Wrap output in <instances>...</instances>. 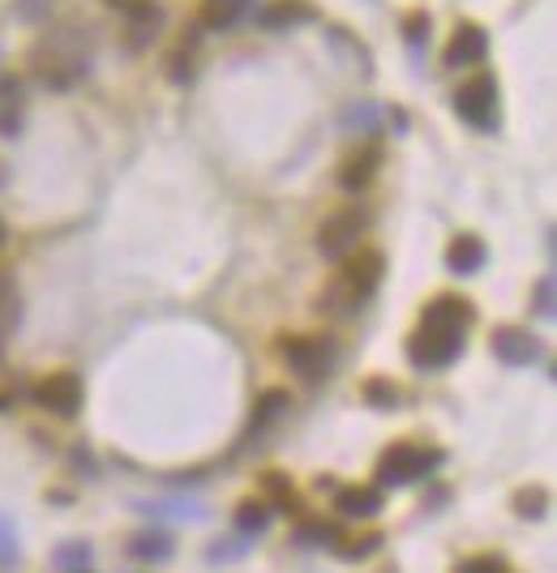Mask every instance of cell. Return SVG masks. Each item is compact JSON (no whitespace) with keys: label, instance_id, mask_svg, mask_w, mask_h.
<instances>
[{"label":"cell","instance_id":"1","mask_svg":"<svg viewBox=\"0 0 557 573\" xmlns=\"http://www.w3.org/2000/svg\"><path fill=\"white\" fill-rule=\"evenodd\" d=\"M476 322L472 300L463 296H438V300L424 308L417 334L408 338V359L417 368H446L463 355V338Z\"/></svg>","mask_w":557,"mask_h":573},{"label":"cell","instance_id":"2","mask_svg":"<svg viewBox=\"0 0 557 573\" xmlns=\"http://www.w3.org/2000/svg\"><path fill=\"white\" fill-rule=\"evenodd\" d=\"M30 65H35V73H39L43 86L65 90V86H74L86 69H90V52H86L78 30H56V34H48V39L35 48Z\"/></svg>","mask_w":557,"mask_h":573},{"label":"cell","instance_id":"3","mask_svg":"<svg viewBox=\"0 0 557 573\" xmlns=\"http://www.w3.org/2000/svg\"><path fill=\"white\" fill-rule=\"evenodd\" d=\"M382 274H387V257H382L378 248H361V253H352V257L343 261V270L334 274V287L326 292V304H331L334 313L356 308V304H364L373 292H378Z\"/></svg>","mask_w":557,"mask_h":573},{"label":"cell","instance_id":"4","mask_svg":"<svg viewBox=\"0 0 557 573\" xmlns=\"http://www.w3.org/2000/svg\"><path fill=\"white\" fill-rule=\"evenodd\" d=\"M442 449H433V445H417V441H394L387 454L378 458V471H373V480H378V488H412L420 480H429L438 466H442Z\"/></svg>","mask_w":557,"mask_h":573},{"label":"cell","instance_id":"5","mask_svg":"<svg viewBox=\"0 0 557 573\" xmlns=\"http://www.w3.org/2000/svg\"><path fill=\"white\" fill-rule=\"evenodd\" d=\"M364 231H369V215L361 206H343V210L326 215V223L317 227V253L322 257H343V253H352L361 245Z\"/></svg>","mask_w":557,"mask_h":573},{"label":"cell","instance_id":"6","mask_svg":"<svg viewBox=\"0 0 557 573\" xmlns=\"http://www.w3.org/2000/svg\"><path fill=\"white\" fill-rule=\"evenodd\" d=\"M455 111L468 125H476V129H494L498 125V82L489 73L468 78V82L459 86V95H455Z\"/></svg>","mask_w":557,"mask_h":573},{"label":"cell","instance_id":"7","mask_svg":"<svg viewBox=\"0 0 557 573\" xmlns=\"http://www.w3.org/2000/svg\"><path fill=\"white\" fill-rule=\"evenodd\" d=\"M283 359L296 377L305 382H322L334 364V347L331 338H283Z\"/></svg>","mask_w":557,"mask_h":573},{"label":"cell","instance_id":"8","mask_svg":"<svg viewBox=\"0 0 557 573\" xmlns=\"http://www.w3.org/2000/svg\"><path fill=\"white\" fill-rule=\"evenodd\" d=\"M35 403L43 411H52L60 419H69V415H78L82 411V377L78 373H48L43 382L35 385Z\"/></svg>","mask_w":557,"mask_h":573},{"label":"cell","instance_id":"9","mask_svg":"<svg viewBox=\"0 0 557 573\" xmlns=\"http://www.w3.org/2000/svg\"><path fill=\"white\" fill-rule=\"evenodd\" d=\"M489 52V34L476 27V22H459L450 43H446V69H468V65H480Z\"/></svg>","mask_w":557,"mask_h":573},{"label":"cell","instance_id":"10","mask_svg":"<svg viewBox=\"0 0 557 573\" xmlns=\"http://www.w3.org/2000/svg\"><path fill=\"white\" fill-rule=\"evenodd\" d=\"M494 355H498L501 364L524 368V364H536V359H540V338L519 326H501L494 329Z\"/></svg>","mask_w":557,"mask_h":573},{"label":"cell","instance_id":"11","mask_svg":"<svg viewBox=\"0 0 557 573\" xmlns=\"http://www.w3.org/2000/svg\"><path fill=\"white\" fill-rule=\"evenodd\" d=\"M334 514L339 518H378L382 514V488L352 484V488L334 492Z\"/></svg>","mask_w":557,"mask_h":573},{"label":"cell","instance_id":"12","mask_svg":"<svg viewBox=\"0 0 557 573\" xmlns=\"http://www.w3.org/2000/svg\"><path fill=\"white\" fill-rule=\"evenodd\" d=\"M489 261V253H485V240L480 236H455L450 240V248H446V270L459 274V278H468V274H476L480 266Z\"/></svg>","mask_w":557,"mask_h":573},{"label":"cell","instance_id":"13","mask_svg":"<svg viewBox=\"0 0 557 573\" xmlns=\"http://www.w3.org/2000/svg\"><path fill=\"white\" fill-rule=\"evenodd\" d=\"M382 164V155H378V146H361V150H352L343 164H339V185L343 189H364L369 180H373V171Z\"/></svg>","mask_w":557,"mask_h":573},{"label":"cell","instance_id":"14","mask_svg":"<svg viewBox=\"0 0 557 573\" xmlns=\"http://www.w3.org/2000/svg\"><path fill=\"white\" fill-rule=\"evenodd\" d=\"M22 125V82L18 78H0V134L13 137Z\"/></svg>","mask_w":557,"mask_h":573},{"label":"cell","instance_id":"15","mask_svg":"<svg viewBox=\"0 0 557 573\" xmlns=\"http://www.w3.org/2000/svg\"><path fill=\"white\" fill-rule=\"evenodd\" d=\"M250 0H202V27L211 30H227L245 18Z\"/></svg>","mask_w":557,"mask_h":573},{"label":"cell","instance_id":"16","mask_svg":"<svg viewBox=\"0 0 557 573\" xmlns=\"http://www.w3.org/2000/svg\"><path fill=\"white\" fill-rule=\"evenodd\" d=\"M296 22H313L309 0H275L271 9H262V27H296Z\"/></svg>","mask_w":557,"mask_h":573},{"label":"cell","instance_id":"17","mask_svg":"<svg viewBox=\"0 0 557 573\" xmlns=\"http://www.w3.org/2000/svg\"><path fill=\"white\" fill-rule=\"evenodd\" d=\"M262 501L271 505V510H283V514H296L301 510V501H296V488H292V480L287 475H278V471H271V475H262Z\"/></svg>","mask_w":557,"mask_h":573},{"label":"cell","instance_id":"18","mask_svg":"<svg viewBox=\"0 0 557 573\" xmlns=\"http://www.w3.org/2000/svg\"><path fill=\"white\" fill-rule=\"evenodd\" d=\"M18 322H22V296H18L13 278L0 270V338H9Z\"/></svg>","mask_w":557,"mask_h":573},{"label":"cell","instance_id":"19","mask_svg":"<svg viewBox=\"0 0 557 573\" xmlns=\"http://www.w3.org/2000/svg\"><path fill=\"white\" fill-rule=\"evenodd\" d=\"M172 535H164V531H141V535H134L129 540V552L138 556V561H172Z\"/></svg>","mask_w":557,"mask_h":573},{"label":"cell","instance_id":"20","mask_svg":"<svg viewBox=\"0 0 557 573\" xmlns=\"http://www.w3.org/2000/svg\"><path fill=\"white\" fill-rule=\"evenodd\" d=\"M271 518H275V510L266 501H241L236 505V531L241 535H262L271 526Z\"/></svg>","mask_w":557,"mask_h":573},{"label":"cell","instance_id":"21","mask_svg":"<svg viewBox=\"0 0 557 573\" xmlns=\"http://www.w3.org/2000/svg\"><path fill=\"white\" fill-rule=\"evenodd\" d=\"M292 535H296V544H309V547L339 544V526H334V522H326V518H301Z\"/></svg>","mask_w":557,"mask_h":573},{"label":"cell","instance_id":"22","mask_svg":"<svg viewBox=\"0 0 557 573\" xmlns=\"http://www.w3.org/2000/svg\"><path fill=\"white\" fill-rule=\"evenodd\" d=\"M292 407V398H287V389H266L257 403H253V419L250 428H266V424H275L283 411Z\"/></svg>","mask_w":557,"mask_h":573},{"label":"cell","instance_id":"23","mask_svg":"<svg viewBox=\"0 0 557 573\" xmlns=\"http://www.w3.org/2000/svg\"><path fill=\"white\" fill-rule=\"evenodd\" d=\"M343 129H352V134H361V137H373L382 129V111H378V103H352V108L343 111Z\"/></svg>","mask_w":557,"mask_h":573},{"label":"cell","instance_id":"24","mask_svg":"<svg viewBox=\"0 0 557 573\" xmlns=\"http://www.w3.org/2000/svg\"><path fill=\"white\" fill-rule=\"evenodd\" d=\"M515 514L519 518H545L549 514V492L545 488H519L515 492Z\"/></svg>","mask_w":557,"mask_h":573},{"label":"cell","instance_id":"25","mask_svg":"<svg viewBox=\"0 0 557 573\" xmlns=\"http://www.w3.org/2000/svg\"><path fill=\"white\" fill-rule=\"evenodd\" d=\"M111 9H120L129 22L138 30H146V27H155L159 22V9H155V0H108Z\"/></svg>","mask_w":557,"mask_h":573},{"label":"cell","instance_id":"26","mask_svg":"<svg viewBox=\"0 0 557 573\" xmlns=\"http://www.w3.org/2000/svg\"><path fill=\"white\" fill-rule=\"evenodd\" d=\"M531 308H536V317H554L557 313V300H554V274H545V278H536V287H531Z\"/></svg>","mask_w":557,"mask_h":573},{"label":"cell","instance_id":"27","mask_svg":"<svg viewBox=\"0 0 557 573\" xmlns=\"http://www.w3.org/2000/svg\"><path fill=\"white\" fill-rule=\"evenodd\" d=\"M378 547H382V535L373 531V535H364V540H348V544L339 547V556H343V561H364V556H373Z\"/></svg>","mask_w":557,"mask_h":573},{"label":"cell","instance_id":"28","mask_svg":"<svg viewBox=\"0 0 557 573\" xmlns=\"http://www.w3.org/2000/svg\"><path fill=\"white\" fill-rule=\"evenodd\" d=\"M86 561H90V547H82V544H65L52 556L56 570H74V565H86Z\"/></svg>","mask_w":557,"mask_h":573},{"label":"cell","instance_id":"29","mask_svg":"<svg viewBox=\"0 0 557 573\" xmlns=\"http://www.w3.org/2000/svg\"><path fill=\"white\" fill-rule=\"evenodd\" d=\"M455 573H510V570H506L501 556H472V561H463Z\"/></svg>","mask_w":557,"mask_h":573},{"label":"cell","instance_id":"30","mask_svg":"<svg viewBox=\"0 0 557 573\" xmlns=\"http://www.w3.org/2000/svg\"><path fill=\"white\" fill-rule=\"evenodd\" d=\"M364 398L378 403V407H394V403H399V389H390V385L382 382H369L364 385Z\"/></svg>","mask_w":557,"mask_h":573},{"label":"cell","instance_id":"31","mask_svg":"<svg viewBox=\"0 0 557 573\" xmlns=\"http://www.w3.org/2000/svg\"><path fill=\"white\" fill-rule=\"evenodd\" d=\"M0 561H4V565L18 561V540H13V526L4 518H0Z\"/></svg>","mask_w":557,"mask_h":573},{"label":"cell","instance_id":"32","mask_svg":"<svg viewBox=\"0 0 557 573\" xmlns=\"http://www.w3.org/2000/svg\"><path fill=\"white\" fill-rule=\"evenodd\" d=\"M424 30H429V18H424V13H412V18H408V39L420 43V39H424Z\"/></svg>","mask_w":557,"mask_h":573},{"label":"cell","instance_id":"33","mask_svg":"<svg viewBox=\"0 0 557 573\" xmlns=\"http://www.w3.org/2000/svg\"><path fill=\"white\" fill-rule=\"evenodd\" d=\"M13 407V394H9V389H0V411H9Z\"/></svg>","mask_w":557,"mask_h":573},{"label":"cell","instance_id":"34","mask_svg":"<svg viewBox=\"0 0 557 573\" xmlns=\"http://www.w3.org/2000/svg\"><path fill=\"white\" fill-rule=\"evenodd\" d=\"M0 245H4V223H0Z\"/></svg>","mask_w":557,"mask_h":573},{"label":"cell","instance_id":"35","mask_svg":"<svg viewBox=\"0 0 557 573\" xmlns=\"http://www.w3.org/2000/svg\"><path fill=\"white\" fill-rule=\"evenodd\" d=\"M78 573H86V570H78Z\"/></svg>","mask_w":557,"mask_h":573}]
</instances>
